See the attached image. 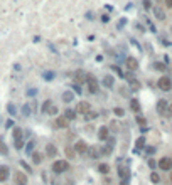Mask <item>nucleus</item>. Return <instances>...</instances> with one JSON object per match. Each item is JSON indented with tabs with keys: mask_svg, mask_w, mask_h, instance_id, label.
<instances>
[{
	"mask_svg": "<svg viewBox=\"0 0 172 185\" xmlns=\"http://www.w3.org/2000/svg\"><path fill=\"white\" fill-rule=\"evenodd\" d=\"M66 170H69V163H68L66 160H56V162L52 163V172L54 173H63V172H66Z\"/></svg>",
	"mask_w": 172,
	"mask_h": 185,
	"instance_id": "obj_1",
	"label": "nucleus"
},
{
	"mask_svg": "<svg viewBox=\"0 0 172 185\" xmlns=\"http://www.w3.org/2000/svg\"><path fill=\"white\" fill-rule=\"evenodd\" d=\"M157 88H159L160 91H170V89H172V81H170V77H167V76L159 77V81H157Z\"/></svg>",
	"mask_w": 172,
	"mask_h": 185,
	"instance_id": "obj_2",
	"label": "nucleus"
},
{
	"mask_svg": "<svg viewBox=\"0 0 172 185\" xmlns=\"http://www.w3.org/2000/svg\"><path fill=\"white\" fill-rule=\"evenodd\" d=\"M157 165H159V168L162 170V172H169V170L172 168V160L169 158V156H162Z\"/></svg>",
	"mask_w": 172,
	"mask_h": 185,
	"instance_id": "obj_3",
	"label": "nucleus"
},
{
	"mask_svg": "<svg viewBox=\"0 0 172 185\" xmlns=\"http://www.w3.org/2000/svg\"><path fill=\"white\" fill-rule=\"evenodd\" d=\"M89 111H91V104H89L88 101L78 103V106H76V113H78V115H88Z\"/></svg>",
	"mask_w": 172,
	"mask_h": 185,
	"instance_id": "obj_4",
	"label": "nucleus"
},
{
	"mask_svg": "<svg viewBox=\"0 0 172 185\" xmlns=\"http://www.w3.org/2000/svg\"><path fill=\"white\" fill-rule=\"evenodd\" d=\"M74 150H76V153L83 155V153H86V152L89 150V148H88V145H86L84 140H78L76 143H74Z\"/></svg>",
	"mask_w": 172,
	"mask_h": 185,
	"instance_id": "obj_5",
	"label": "nucleus"
},
{
	"mask_svg": "<svg viewBox=\"0 0 172 185\" xmlns=\"http://www.w3.org/2000/svg\"><path fill=\"white\" fill-rule=\"evenodd\" d=\"M86 81H88V89H89V92H98V81L95 79V77H91V76H88L86 77Z\"/></svg>",
	"mask_w": 172,
	"mask_h": 185,
	"instance_id": "obj_6",
	"label": "nucleus"
},
{
	"mask_svg": "<svg viewBox=\"0 0 172 185\" xmlns=\"http://www.w3.org/2000/svg\"><path fill=\"white\" fill-rule=\"evenodd\" d=\"M68 124H69V120L66 116H57L56 118V128H68Z\"/></svg>",
	"mask_w": 172,
	"mask_h": 185,
	"instance_id": "obj_7",
	"label": "nucleus"
},
{
	"mask_svg": "<svg viewBox=\"0 0 172 185\" xmlns=\"http://www.w3.org/2000/svg\"><path fill=\"white\" fill-rule=\"evenodd\" d=\"M108 135H110L108 126H100V128H98V138H100L101 141H105L106 138H108Z\"/></svg>",
	"mask_w": 172,
	"mask_h": 185,
	"instance_id": "obj_8",
	"label": "nucleus"
},
{
	"mask_svg": "<svg viewBox=\"0 0 172 185\" xmlns=\"http://www.w3.org/2000/svg\"><path fill=\"white\" fill-rule=\"evenodd\" d=\"M15 182L17 185H27V175L22 172H17L15 173Z\"/></svg>",
	"mask_w": 172,
	"mask_h": 185,
	"instance_id": "obj_9",
	"label": "nucleus"
},
{
	"mask_svg": "<svg viewBox=\"0 0 172 185\" xmlns=\"http://www.w3.org/2000/svg\"><path fill=\"white\" fill-rule=\"evenodd\" d=\"M7 179H9V167L2 165L0 167V182H5Z\"/></svg>",
	"mask_w": 172,
	"mask_h": 185,
	"instance_id": "obj_10",
	"label": "nucleus"
},
{
	"mask_svg": "<svg viewBox=\"0 0 172 185\" xmlns=\"http://www.w3.org/2000/svg\"><path fill=\"white\" fill-rule=\"evenodd\" d=\"M166 109H167V101L166 99H159V101H157V111L164 113Z\"/></svg>",
	"mask_w": 172,
	"mask_h": 185,
	"instance_id": "obj_11",
	"label": "nucleus"
},
{
	"mask_svg": "<svg viewBox=\"0 0 172 185\" xmlns=\"http://www.w3.org/2000/svg\"><path fill=\"white\" fill-rule=\"evenodd\" d=\"M46 153H47V156H56V153H57V148H56L52 143H49L47 147H46Z\"/></svg>",
	"mask_w": 172,
	"mask_h": 185,
	"instance_id": "obj_12",
	"label": "nucleus"
},
{
	"mask_svg": "<svg viewBox=\"0 0 172 185\" xmlns=\"http://www.w3.org/2000/svg\"><path fill=\"white\" fill-rule=\"evenodd\" d=\"M127 66H128V69H132V71H135L138 67V62H137V59H133V57H128L127 59Z\"/></svg>",
	"mask_w": 172,
	"mask_h": 185,
	"instance_id": "obj_13",
	"label": "nucleus"
},
{
	"mask_svg": "<svg viewBox=\"0 0 172 185\" xmlns=\"http://www.w3.org/2000/svg\"><path fill=\"white\" fill-rule=\"evenodd\" d=\"M98 172H100V173H103V175H105V173L108 175V172H110V165H108V163H100V165H98Z\"/></svg>",
	"mask_w": 172,
	"mask_h": 185,
	"instance_id": "obj_14",
	"label": "nucleus"
},
{
	"mask_svg": "<svg viewBox=\"0 0 172 185\" xmlns=\"http://www.w3.org/2000/svg\"><path fill=\"white\" fill-rule=\"evenodd\" d=\"M128 175H130V172H128V168H118V177L123 180L128 179Z\"/></svg>",
	"mask_w": 172,
	"mask_h": 185,
	"instance_id": "obj_15",
	"label": "nucleus"
},
{
	"mask_svg": "<svg viewBox=\"0 0 172 185\" xmlns=\"http://www.w3.org/2000/svg\"><path fill=\"white\" fill-rule=\"evenodd\" d=\"M42 160H44V155H42V153H39V152L32 153V162H34V163H41Z\"/></svg>",
	"mask_w": 172,
	"mask_h": 185,
	"instance_id": "obj_16",
	"label": "nucleus"
},
{
	"mask_svg": "<svg viewBox=\"0 0 172 185\" xmlns=\"http://www.w3.org/2000/svg\"><path fill=\"white\" fill-rule=\"evenodd\" d=\"M130 108H132V111H135V113L140 111V104H138V99H132V101H130Z\"/></svg>",
	"mask_w": 172,
	"mask_h": 185,
	"instance_id": "obj_17",
	"label": "nucleus"
},
{
	"mask_svg": "<svg viewBox=\"0 0 172 185\" xmlns=\"http://www.w3.org/2000/svg\"><path fill=\"white\" fill-rule=\"evenodd\" d=\"M76 115H78V113H76V111H73V109H66V111H64V116H66V118L69 120V121L76 118Z\"/></svg>",
	"mask_w": 172,
	"mask_h": 185,
	"instance_id": "obj_18",
	"label": "nucleus"
},
{
	"mask_svg": "<svg viewBox=\"0 0 172 185\" xmlns=\"http://www.w3.org/2000/svg\"><path fill=\"white\" fill-rule=\"evenodd\" d=\"M64 153L68 155V158H76V150H74V148H69V147H68L66 150H64Z\"/></svg>",
	"mask_w": 172,
	"mask_h": 185,
	"instance_id": "obj_19",
	"label": "nucleus"
},
{
	"mask_svg": "<svg viewBox=\"0 0 172 185\" xmlns=\"http://www.w3.org/2000/svg\"><path fill=\"white\" fill-rule=\"evenodd\" d=\"M150 182H152V183H159L160 182V175L157 172H152V173H150Z\"/></svg>",
	"mask_w": 172,
	"mask_h": 185,
	"instance_id": "obj_20",
	"label": "nucleus"
},
{
	"mask_svg": "<svg viewBox=\"0 0 172 185\" xmlns=\"http://www.w3.org/2000/svg\"><path fill=\"white\" fill-rule=\"evenodd\" d=\"M14 140H22V130L20 128H14Z\"/></svg>",
	"mask_w": 172,
	"mask_h": 185,
	"instance_id": "obj_21",
	"label": "nucleus"
},
{
	"mask_svg": "<svg viewBox=\"0 0 172 185\" xmlns=\"http://www.w3.org/2000/svg\"><path fill=\"white\" fill-rule=\"evenodd\" d=\"M88 153L91 155V158H100V152H98V148H96V147L89 148V150H88Z\"/></svg>",
	"mask_w": 172,
	"mask_h": 185,
	"instance_id": "obj_22",
	"label": "nucleus"
},
{
	"mask_svg": "<svg viewBox=\"0 0 172 185\" xmlns=\"http://www.w3.org/2000/svg\"><path fill=\"white\" fill-rule=\"evenodd\" d=\"M113 113L118 116V118H121V116H125V109L123 108H115L113 109Z\"/></svg>",
	"mask_w": 172,
	"mask_h": 185,
	"instance_id": "obj_23",
	"label": "nucleus"
},
{
	"mask_svg": "<svg viewBox=\"0 0 172 185\" xmlns=\"http://www.w3.org/2000/svg\"><path fill=\"white\" fill-rule=\"evenodd\" d=\"M49 109H51V101H44V106H42V111H49Z\"/></svg>",
	"mask_w": 172,
	"mask_h": 185,
	"instance_id": "obj_24",
	"label": "nucleus"
},
{
	"mask_svg": "<svg viewBox=\"0 0 172 185\" xmlns=\"http://www.w3.org/2000/svg\"><path fill=\"white\" fill-rule=\"evenodd\" d=\"M0 153H2V155H5V153H7V147L3 145V141H2V140H0Z\"/></svg>",
	"mask_w": 172,
	"mask_h": 185,
	"instance_id": "obj_25",
	"label": "nucleus"
},
{
	"mask_svg": "<svg viewBox=\"0 0 172 185\" xmlns=\"http://www.w3.org/2000/svg\"><path fill=\"white\" fill-rule=\"evenodd\" d=\"M105 84H106V86H112V84H113V79H112V77H105Z\"/></svg>",
	"mask_w": 172,
	"mask_h": 185,
	"instance_id": "obj_26",
	"label": "nucleus"
},
{
	"mask_svg": "<svg viewBox=\"0 0 172 185\" xmlns=\"http://www.w3.org/2000/svg\"><path fill=\"white\" fill-rule=\"evenodd\" d=\"M143 143H145V138H138V140H137V147H143Z\"/></svg>",
	"mask_w": 172,
	"mask_h": 185,
	"instance_id": "obj_27",
	"label": "nucleus"
},
{
	"mask_svg": "<svg viewBox=\"0 0 172 185\" xmlns=\"http://www.w3.org/2000/svg\"><path fill=\"white\" fill-rule=\"evenodd\" d=\"M24 147V141L22 140H15V148H22Z\"/></svg>",
	"mask_w": 172,
	"mask_h": 185,
	"instance_id": "obj_28",
	"label": "nucleus"
},
{
	"mask_svg": "<svg viewBox=\"0 0 172 185\" xmlns=\"http://www.w3.org/2000/svg\"><path fill=\"white\" fill-rule=\"evenodd\" d=\"M49 115H57V108H56V106H52V108L49 109Z\"/></svg>",
	"mask_w": 172,
	"mask_h": 185,
	"instance_id": "obj_29",
	"label": "nucleus"
},
{
	"mask_svg": "<svg viewBox=\"0 0 172 185\" xmlns=\"http://www.w3.org/2000/svg\"><path fill=\"white\" fill-rule=\"evenodd\" d=\"M76 77H78V81H83V79H84V74H83V73H78Z\"/></svg>",
	"mask_w": 172,
	"mask_h": 185,
	"instance_id": "obj_30",
	"label": "nucleus"
},
{
	"mask_svg": "<svg viewBox=\"0 0 172 185\" xmlns=\"http://www.w3.org/2000/svg\"><path fill=\"white\" fill-rule=\"evenodd\" d=\"M166 7L167 9H172V0H166Z\"/></svg>",
	"mask_w": 172,
	"mask_h": 185,
	"instance_id": "obj_31",
	"label": "nucleus"
},
{
	"mask_svg": "<svg viewBox=\"0 0 172 185\" xmlns=\"http://www.w3.org/2000/svg\"><path fill=\"white\" fill-rule=\"evenodd\" d=\"M137 121L140 123V124H145V123H147V121H145V120H143V118H140V116H138V118H137Z\"/></svg>",
	"mask_w": 172,
	"mask_h": 185,
	"instance_id": "obj_32",
	"label": "nucleus"
},
{
	"mask_svg": "<svg viewBox=\"0 0 172 185\" xmlns=\"http://www.w3.org/2000/svg\"><path fill=\"white\" fill-rule=\"evenodd\" d=\"M155 67H157V69H166V66H164V64H155Z\"/></svg>",
	"mask_w": 172,
	"mask_h": 185,
	"instance_id": "obj_33",
	"label": "nucleus"
},
{
	"mask_svg": "<svg viewBox=\"0 0 172 185\" xmlns=\"http://www.w3.org/2000/svg\"><path fill=\"white\" fill-rule=\"evenodd\" d=\"M169 116H172V104L169 106Z\"/></svg>",
	"mask_w": 172,
	"mask_h": 185,
	"instance_id": "obj_34",
	"label": "nucleus"
},
{
	"mask_svg": "<svg viewBox=\"0 0 172 185\" xmlns=\"http://www.w3.org/2000/svg\"><path fill=\"white\" fill-rule=\"evenodd\" d=\"M121 185H128V182L127 180H121Z\"/></svg>",
	"mask_w": 172,
	"mask_h": 185,
	"instance_id": "obj_35",
	"label": "nucleus"
},
{
	"mask_svg": "<svg viewBox=\"0 0 172 185\" xmlns=\"http://www.w3.org/2000/svg\"><path fill=\"white\" fill-rule=\"evenodd\" d=\"M170 182H172V173H170Z\"/></svg>",
	"mask_w": 172,
	"mask_h": 185,
	"instance_id": "obj_36",
	"label": "nucleus"
}]
</instances>
